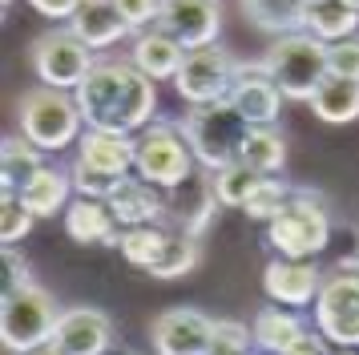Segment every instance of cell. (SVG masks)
Masks as SVG:
<instances>
[{"instance_id": "7402d4cb", "label": "cell", "mask_w": 359, "mask_h": 355, "mask_svg": "<svg viewBox=\"0 0 359 355\" xmlns=\"http://www.w3.org/2000/svg\"><path fill=\"white\" fill-rule=\"evenodd\" d=\"M250 335H255V351L262 355H283L287 347H294L299 339L307 335V323L294 307H262L255 323H250Z\"/></svg>"}, {"instance_id": "1f68e13d", "label": "cell", "mask_w": 359, "mask_h": 355, "mask_svg": "<svg viewBox=\"0 0 359 355\" xmlns=\"http://www.w3.org/2000/svg\"><path fill=\"white\" fill-rule=\"evenodd\" d=\"M291 194H294V186H287L283 178H262L259 186H255V194L246 198L243 214L250 218V222H275L278 214L287 210Z\"/></svg>"}, {"instance_id": "4316f807", "label": "cell", "mask_w": 359, "mask_h": 355, "mask_svg": "<svg viewBox=\"0 0 359 355\" xmlns=\"http://www.w3.org/2000/svg\"><path fill=\"white\" fill-rule=\"evenodd\" d=\"M243 13L255 29L283 36V32H299L307 20V0H243Z\"/></svg>"}, {"instance_id": "f546056e", "label": "cell", "mask_w": 359, "mask_h": 355, "mask_svg": "<svg viewBox=\"0 0 359 355\" xmlns=\"http://www.w3.org/2000/svg\"><path fill=\"white\" fill-rule=\"evenodd\" d=\"M198 258H202V246H198V239L182 234V230H170L165 250L158 255V262H154L146 274H154V279H182V274H190V271L198 267Z\"/></svg>"}, {"instance_id": "277c9868", "label": "cell", "mask_w": 359, "mask_h": 355, "mask_svg": "<svg viewBox=\"0 0 359 355\" xmlns=\"http://www.w3.org/2000/svg\"><path fill=\"white\" fill-rule=\"evenodd\" d=\"M20 138H29L33 145H41L45 154H61L65 145L81 142V105L77 97H69L65 89L53 85H36L20 97Z\"/></svg>"}, {"instance_id": "f1b7e54d", "label": "cell", "mask_w": 359, "mask_h": 355, "mask_svg": "<svg viewBox=\"0 0 359 355\" xmlns=\"http://www.w3.org/2000/svg\"><path fill=\"white\" fill-rule=\"evenodd\" d=\"M165 242H170V226L165 222H154V226H121V242H117V250L121 258L130 262V267H142L149 271L158 255L165 250Z\"/></svg>"}, {"instance_id": "2e32d148", "label": "cell", "mask_w": 359, "mask_h": 355, "mask_svg": "<svg viewBox=\"0 0 359 355\" xmlns=\"http://www.w3.org/2000/svg\"><path fill=\"white\" fill-rule=\"evenodd\" d=\"M53 343L65 355H109L114 351V319L97 307H69L57 319Z\"/></svg>"}, {"instance_id": "8992f818", "label": "cell", "mask_w": 359, "mask_h": 355, "mask_svg": "<svg viewBox=\"0 0 359 355\" xmlns=\"http://www.w3.org/2000/svg\"><path fill=\"white\" fill-rule=\"evenodd\" d=\"M57 319H61L57 299L45 287H36V283L8 290L0 299V339H4V347L13 355H29L36 347L53 343Z\"/></svg>"}, {"instance_id": "d6986e66", "label": "cell", "mask_w": 359, "mask_h": 355, "mask_svg": "<svg viewBox=\"0 0 359 355\" xmlns=\"http://www.w3.org/2000/svg\"><path fill=\"white\" fill-rule=\"evenodd\" d=\"M186 53L190 48L182 45V41H174L165 29H146L133 36V48H130V61L146 73L149 81H174L178 77L182 61H186Z\"/></svg>"}, {"instance_id": "5bb4252c", "label": "cell", "mask_w": 359, "mask_h": 355, "mask_svg": "<svg viewBox=\"0 0 359 355\" xmlns=\"http://www.w3.org/2000/svg\"><path fill=\"white\" fill-rule=\"evenodd\" d=\"M234 109L243 113L246 126H275L278 109H283V89L275 85V77L266 73L262 61H238V73H234V89L226 97Z\"/></svg>"}, {"instance_id": "7a4b0ae2", "label": "cell", "mask_w": 359, "mask_h": 355, "mask_svg": "<svg viewBox=\"0 0 359 355\" xmlns=\"http://www.w3.org/2000/svg\"><path fill=\"white\" fill-rule=\"evenodd\" d=\"M266 73L275 77V85L283 89L287 101H311L315 89L327 81V41L311 36L307 29L283 32L266 48Z\"/></svg>"}, {"instance_id": "cb8c5ba5", "label": "cell", "mask_w": 359, "mask_h": 355, "mask_svg": "<svg viewBox=\"0 0 359 355\" xmlns=\"http://www.w3.org/2000/svg\"><path fill=\"white\" fill-rule=\"evenodd\" d=\"M45 170V149L29 138H4L0 142V194H20L25 182H33Z\"/></svg>"}, {"instance_id": "83f0119b", "label": "cell", "mask_w": 359, "mask_h": 355, "mask_svg": "<svg viewBox=\"0 0 359 355\" xmlns=\"http://www.w3.org/2000/svg\"><path fill=\"white\" fill-rule=\"evenodd\" d=\"M238 161H246V166H250L255 174H262V178L278 174L283 161H287V138L278 133V126H250Z\"/></svg>"}, {"instance_id": "9c48e42d", "label": "cell", "mask_w": 359, "mask_h": 355, "mask_svg": "<svg viewBox=\"0 0 359 355\" xmlns=\"http://www.w3.org/2000/svg\"><path fill=\"white\" fill-rule=\"evenodd\" d=\"M29 61H33V73L41 85H53V89H77L89 69H93V48L85 45L73 29H49L41 32L33 45H29Z\"/></svg>"}, {"instance_id": "74e56055", "label": "cell", "mask_w": 359, "mask_h": 355, "mask_svg": "<svg viewBox=\"0 0 359 355\" xmlns=\"http://www.w3.org/2000/svg\"><path fill=\"white\" fill-rule=\"evenodd\" d=\"M29 283H33V271H29L25 255H20L17 246H4V295L29 287Z\"/></svg>"}, {"instance_id": "d4e9b609", "label": "cell", "mask_w": 359, "mask_h": 355, "mask_svg": "<svg viewBox=\"0 0 359 355\" xmlns=\"http://www.w3.org/2000/svg\"><path fill=\"white\" fill-rule=\"evenodd\" d=\"M311 109H315V117L327 121V126H347V121H355L359 117V81L327 73V81L315 89V97H311Z\"/></svg>"}, {"instance_id": "4dcf8cb0", "label": "cell", "mask_w": 359, "mask_h": 355, "mask_svg": "<svg viewBox=\"0 0 359 355\" xmlns=\"http://www.w3.org/2000/svg\"><path fill=\"white\" fill-rule=\"evenodd\" d=\"M210 178H214L218 202H222V206H234V210H243L246 198H250L255 186L262 182V174H255L246 161H230V166H222V170H210Z\"/></svg>"}, {"instance_id": "836d02e7", "label": "cell", "mask_w": 359, "mask_h": 355, "mask_svg": "<svg viewBox=\"0 0 359 355\" xmlns=\"http://www.w3.org/2000/svg\"><path fill=\"white\" fill-rule=\"evenodd\" d=\"M33 222H36V214L20 202L17 194H0V239H4V246L25 242L29 230H33Z\"/></svg>"}, {"instance_id": "4fadbf2b", "label": "cell", "mask_w": 359, "mask_h": 355, "mask_svg": "<svg viewBox=\"0 0 359 355\" xmlns=\"http://www.w3.org/2000/svg\"><path fill=\"white\" fill-rule=\"evenodd\" d=\"M158 29H165L186 48L218 45V32H222V0H162Z\"/></svg>"}, {"instance_id": "ffe728a7", "label": "cell", "mask_w": 359, "mask_h": 355, "mask_svg": "<svg viewBox=\"0 0 359 355\" xmlns=\"http://www.w3.org/2000/svg\"><path fill=\"white\" fill-rule=\"evenodd\" d=\"M65 234L73 242H101V246H117L121 242V222L114 218L109 202L101 198H73L65 210Z\"/></svg>"}, {"instance_id": "30bf717a", "label": "cell", "mask_w": 359, "mask_h": 355, "mask_svg": "<svg viewBox=\"0 0 359 355\" xmlns=\"http://www.w3.org/2000/svg\"><path fill=\"white\" fill-rule=\"evenodd\" d=\"M234 73H238V61L230 57L226 48L202 45V48L186 53L178 77H174V89H178V97L186 105H214V101H226L230 97Z\"/></svg>"}, {"instance_id": "d6a6232c", "label": "cell", "mask_w": 359, "mask_h": 355, "mask_svg": "<svg viewBox=\"0 0 359 355\" xmlns=\"http://www.w3.org/2000/svg\"><path fill=\"white\" fill-rule=\"evenodd\" d=\"M206 355H255V335L238 319H214Z\"/></svg>"}, {"instance_id": "44dd1931", "label": "cell", "mask_w": 359, "mask_h": 355, "mask_svg": "<svg viewBox=\"0 0 359 355\" xmlns=\"http://www.w3.org/2000/svg\"><path fill=\"white\" fill-rule=\"evenodd\" d=\"M69 29L77 32L89 48H109V45L126 41L133 32L130 25H126L121 8H117V0H81V8L73 13Z\"/></svg>"}, {"instance_id": "7c38bea8", "label": "cell", "mask_w": 359, "mask_h": 355, "mask_svg": "<svg viewBox=\"0 0 359 355\" xmlns=\"http://www.w3.org/2000/svg\"><path fill=\"white\" fill-rule=\"evenodd\" d=\"M323 279L327 274L315 267V258H271L262 267V290L266 299L278 307H311L323 290Z\"/></svg>"}, {"instance_id": "7bdbcfd3", "label": "cell", "mask_w": 359, "mask_h": 355, "mask_svg": "<svg viewBox=\"0 0 359 355\" xmlns=\"http://www.w3.org/2000/svg\"><path fill=\"white\" fill-rule=\"evenodd\" d=\"M109 355H137V351H109Z\"/></svg>"}, {"instance_id": "52a82bcc", "label": "cell", "mask_w": 359, "mask_h": 355, "mask_svg": "<svg viewBox=\"0 0 359 355\" xmlns=\"http://www.w3.org/2000/svg\"><path fill=\"white\" fill-rule=\"evenodd\" d=\"M315 331L335 347H359V255L339 258L315 299Z\"/></svg>"}, {"instance_id": "f35d334b", "label": "cell", "mask_w": 359, "mask_h": 355, "mask_svg": "<svg viewBox=\"0 0 359 355\" xmlns=\"http://www.w3.org/2000/svg\"><path fill=\"white\" fill-rule=\"evenodd\" d=\"M29 4L49 20H73V13L81 8V0H29Z\"/></svg>"}, {"instance_id": "6da1fadb", "label": "cell", "mask_w": 359, "mask_h": 355, "mask_svg": "<svg viewBox=\"0 0 359 355\" xmlns=\"http://www.w3.org/2000/svg\"><path fill=\"white\" fill-rule=\"evenodd\" d=\"M73 97L89 129L142 133L158 109V81H149L133 61H97Z\"/></svg>"}, {"instance_id": "60d3db41", "label": "cell", "mask_w": 359, "mask_h": 355, "mask_svg": "<svg viewBox=\"0 0 359 355\" xmlns=\"http://www.w3.org/2000/svg\"><path fill=\"white\" fill-rule=\"evenodd\" d=\"M29 355H65L57 343H45V347H36V351H29Z\"/></svg>"}, {"instance_id": "8d00e7d4", "label": "cell", "mask_w": 359, "mask_h": 355, "mask_svg": "<svg viewBox=\"0 0 359 355\" xmlns=\"http://www.w3.org/2000/svg\"><path fill=\"white\" fill-rule=\"evenodd\" d=\"M117 8L126 16V25L133 32H146L158 25V13H162V0H117Z\"/></svg>"}, {"instance_id": "3957f363", "label": "cell", "mask_w": 359, "mask_h": 355, "mask_svg": "<svg viewBox=\"0 0 359 355\" xmlns=\"http://www.w3.org/2000/svg\"><path fill=\"white\" fill-rule=\"evenodd\" d=\"M186 142L194 149V158L202 170H222L230 161H238L243 142L250 126L243 121V113L230 101H214V105H190L186 117L178 121Z\"/></svg>"}, {"instance_id": "ba28073f", "label": "cell", "mask_w": 359, "mask_h": 355, "mask_svg": "<svg viewBox=\"0 0 359 355\" xmlns=\"http://www.w3.org/2000/svg\"><path fill=\"white\" fill-rule=\"evenodd\" d=\"M194 149L186 142L182 126L174 121H149L137 133V161H133V174L154 182L158 190H174L186 178L194 174Z\"/></svg>"}, {"instance_id": "ee69618b", "label": "cell", "mask_w": 359, "mask_h": 355, "mask_svg": "<svg viewBox=\"0 0 359 355\" xmlns=\"http://www.w3.org/2000/svg\"><path fill=\"white\" fill-rule=\"evenodd\" d=\"M347 4H351V8H359V0H347Z\"/></svg>"}, {"instance_id": "e575fe53", "label": "cell", "mask_w": 359, "mask_h": 355, "mask_svg": "<svg viewBox=\"0 0 359 355\" xmlns=\"http://www.w3.org/2000/svg\"><path fill=\"white\" fill-rule=\"evenodd\" d=\"M69 178H73V194H77V198H101V202H105V198L114 194V186L121 182V178H114V174L93 170V166L81 161V158L69 166Z\"/></svg>"}, {"instance_id": "f6af8a7d", "label": "cell", "mask_w": 359, "mask_h": 355, "mask_svg": "<svg viewBox=\"0 0 359 355\" xmlns=\"http://www.w3.org/2000/svg\"><path fill=\"white\" fill-rule=\"evenodd\" d=\"M8 4H13V0H4V8H8Z\"/></svg>"}, {"instance_id": "ab89813d", "label": "cell", "mask_w": 359, "mask_h": 355, "mask_svg": "<svg viewBox=\"0 0 359 355\" xmlns=\"http://www.w3.org/2000/svg\"><path fill=\"white\" fill-rule=\"evenodd\" d=\"M283 355H331V351H327V339L319 331H307V335L299 339L294 347H287Z\"/></svg>"}, {"instance_id": "e0dca14e", "label": "cell", "mask_w": 359, "mask_h": 355, "mask_svg": "<svg viewBox=\"0 0 359 355\" xmlns=\"http://www.w3.org/2000/svg\"><path fill=\"white\" fill-rule=\"evenodd\" d=\"M105 202H109V210H114V218L121 226L165 222V190H158L154 182H146V178H137V174L121 178Z\"/></svg>"}, {"instance_id": "d590c367", "label": "cell", "mask_w": 359, "mask_h": 355, "mask_svg": "<svg viewBox=\"0 0 359 355\" xmlns=\"http://www.w3.org/2000/svg\"><path fill=\"white\" fill-rule=\"evenodd\" d=\"M327 73L359 81V32H355V36H347V41L327 45Z\"/></svg>"}, {"instance_id": "603a6c76", "label": "cell", "mask_w": 359, "mask_h": 355, "mask_svg": "<svg viewBox=\"0 0 359 355\" xmlns=\"http://www.w3.org/2000/svg\"><path fill=\"white\" fill-rule=\"evenodd\" d=\"M17 198L33 210L36 218H57V210L65 214L69 202H73V178H69V170L45 166L33 182H25V186H20Z\"/></svg>"}, {"instance_id": "484cf974", "label": "cell", "mask_w": 359, "mask_h": 355, "mask_svg": "<svg viewBox=\"0 0 359 355\" xmlns=\"http://www.w3.org/2000/svg\"><path fill=\"white\" fill-rule=\"evenodd\" d=\"M303 29H307L311 36L327 41V45L347 41V36H355L359 32V8H351L347 0H315V4L307 8Z\"/></svg>"}, {"instance_id": "9a60e30c", "label": "cell", "mask_w": 359, "mask_h": 355, "mask_svg": "<svg viewBox=\"0 0 359 355\" xmlns=\"http://www.w3.org/2000/svg\"><path fill=\"white\" fill-rule=\"evenodd\" d=\"M214 319L202 315L198 307H170L149 323L154 335V355H206Z\"/></svg>"}, {"instance_id": "ac0fdd59", "label": "cell", "mask_w": 359, "mask_h": 355, "mask_svg": "<svg viewBox=\"0 0 359 355\" xmlns=\"http://www.w3.org/2000/svg\"><path fill=\"white\" fill-rule=\"evenodd\" d=\"M77 158L89 161L101 174L126 178L137 161V138L133 133H109V129H85L77 142Z\"/></svg>"}, {"instance_id": "b9f144b4", "label": "cell", "mask_w": 359, "mask_h": 355, "mask_svg": "<svg viewBox=\"0 0 359 355\" xmlns=\"http://www.w3.org/2000/svg\"><path fill=\"white\" fill-rule=\"evenodd\" d=\"M331 355H359V347H335Z\"/></svg>"}, {"instance_id": "5b68a950", "label": "cell", "mask_w": 359, "mask_h": 355, "mask_svg": "<svg viewBox=\"0 0 359 355\" xmlns=\"http://www.w3.org/2000/svg\"><path fill=\"white\" fill-rule=\"evenodd\" d=\"M266 242L278 258H315L331 242V214L323 194L299 186L291 194L287 210L275 222H266Z\"/></svg>"}, {"instance_id": "bcb514c9", "label": "cell", "mask_w": 359, "mask_h": 355, "mask_svg": "<svg viewBox=\"0 0 359 355\" xmlns=\"http://www.w3.org/2000/svg\"><path fill=\"white\" fill-rule=\"evenodd\" d=\"M255 355H262V351H255Z\"/></svg>"}, {"instance_id": "8fae6325", "label": "cell", "mask_w": 359, "mask_h": 355, "mask_svg": "<svg viewBox=\"0 0 359 355\" xmlns=\"http://www.w3.org/2000/svg\"><path fill=\"white\" fill-rule=\"evenodd\" d=\"M218 194H214V178L210 170L206 174H190L182 186L174 190H165V226L170 230H182V234H190V239H202L206 230H210L214 214H218Z\"/></svg>"}]
</instances>
